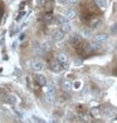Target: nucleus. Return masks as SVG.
<instances>
[{
	"label": "nucleus",
	"instance_id": "3",
	"mask_svg": "<svg viewBox=\"0 0 117 123\" xmlns=\"http://www.w3.org/2000/svg\"><path fill=\"white\" fill-rule=\"evenodd\" d=\"M43 91H44V93H46L47 97H54V94H55V87L52 84V83H47V84L44 86Z\"/></svg>",
	"mask_w": 117,
	"mask_h": 123
},
{
	"label": "nucleus",
	"instance_id": "14",
	"mask_svg": "<svg viewBox=\"0 0 117 123\" xmlns=\"http://www.w3.org/2000/svg\"><path fill=\"white\" fill-rule=\"evenodd\" d=\"M42 49L44 50V52H47V50H51V44H49L48 42H44L42 44Z\"/></svg>",
	"mask_w": 117,
	"mask_h": 123
},
{
	"label": "nucleus",
	"instance_id": "7",
	"mask_svg": "<svg viewBox=\"0 0 117 123\" xmlns=\"http://www.w3.org/2000/svg\"><path fill=\"white\" fill-rule=\"evenodd\" d=\"M69 42H71L72 45H74V47L77 48L78 45H81V44H82V38H81L79 35L74 34V35H72V37L69 38Z\"/></svg>",
	"mask_w": 117,
	"mask_h": 123
},
{
	"label": "nucleus",
	"instance_id": "19",
	"mask_svg": "<svg viewBox=\"0 0 117 123\" xmlns=\"http://www.w3.org/2000/svg\"><path fill=\"white\" fill-rule=\"evenodd\" d=\"M98 21H99V20H98L97 18H94V19L92 20V23H91V26H92V28H93V26H96V25L98 24Z\"/></svg>",
	"mask_w": 117,
	"mask_h": 123
},
{
	"label": "nucleus",
	"instance_id": "10",
	"mask_svg": "<svg viewBox=\"0 0 117 123\" xmlns=\"http://www.w3.org/2000/svg\"><path fill=\"white\" fill-rule=\"evenodd\" d=\"M64 16H65V18L68 19V20H73V19H76V18H77V13L74 12V10L69 9V10H65Z\"/></svg>",
	"mask_w": 117,
	"mask_h": 123
},
{
	"label": "nucleus",
	"instance_id": "20",
	"mask_svg": "<svg viewBox=\"0 0 117 123\" xmlns=\"http://www.w3.org/2000/svg\"><path fill=\"white\" fill-rule=\"evenodd\" d=\"M79 0H67V3L68 4H72V5H74V4H77Z\"/></svg>",
	"mask_w": 117,
	"mask_h": 123
},
{
	"label": "nucleus",
	"instance_id": "18",
	"mask_svg": "<svg viewBox=\"0 0 117 123\" xmlns=\"http://www.w3.org/2000/svg\"><path fill=\"white\" fill-rule=\"evenodd\" d=\"M111 33H112V34H117V23H115L112 26H111Z\"/></svg>",
	"mask_w": 117,
	"mask_h": 123
},
{
	"label": "nucleus",
	"instance_id": "5",
	"mask_svg": "<svg viewBox=\"0 0 117 123\" xmlns=\"http://www.w3.org/2000/svg\"><path fill=\"white\" fill-rule=\"evenodd\" d=\"M34 80H35L37 84H39L40 87H44V86L47 84V78H46V75H44V74H40L39 72L35 74V77H34Z\"/></svg>",
	"mask_w": 117,
	"mask_h": 123
},
{
	"label": "nucleus",
	"instance_id": "21",
	"mask_svg": "<svg viewBox=\"0 0 117 123\" xmlns=\"http://www.w3.org/2000/svg\"><path fill=\"white\" fill-rule=\"evenodd\" d=\"M1 15H3V9L0 8V16H1Z\"/></svg>",
	"mask_w": 117,
	"mask_h": 123
},
{
	"label": "nucleus",
	"instance_id": "17",
	"mask_svg": "<svg viewBox=\"0 0 117 123\" xmlns=\"http://www.w3.org/2000/svg\"><path fill=\"white\" fill-rule=\"evenodd\" d=\"M8 100H9L10 103H13V104H15L16 102H18V99H16L15 96H9V99H8Z\"/></svg>",
	"mask_w": 117,
	"mask_h": 123
},
{
	"label": "nucleus",
	"instance_id": "15",
	"mask_svg": "<svg viewBox=\"0 0 117 123\" xmlns=\"http://www.w3.org/2000/svg\"><path fill=\"white\" fill-rule=\"evenodd\" d=\"M81 87H82V82L81 80H77V82H74L73 83V89H81Z\"/></svg>",
	"mask_w": 117,
	"mask_h": 123
},
{
	"label": "nucleus",
	"instance_id": "2",
	"mask_svg": "<svg viewBox=\"0 0 117 123\" xmlns=\"http://www.w3.org/2000/svg\"><path fill=\"white\" fill-rule=\"evenodd\" d=\"M49 69H51L53 73H60L62 69H63V67H62V64H60L58 60H53V62L49 63Z\"/></svg>",
	"mask_w": 117,
	"mask_h": 123
},
{
	"label": "nucleus",
	"instance_id": "12",
	"mask_svg": "<svg viewBox=\"0 0 117 123\" xmlns=\"http://www.w3.org/2000/svg\"><path fill=\"white\" fill-rule=\"evenodd\" d=\"M53 21H55V23H58V24H63V23H65V21H68V19H67L64 15H57Z\"/></svg>",
	"mask_w": 117,
	"mask_h": 123
},
{
	"label": "nucleus",
	"instance_id": "11",
	"mask_svg": "<svg viewBox=\"0 0 117 123\" xmlns=\"http://www.w3.org/2000/svg\"><path fill=\"white\" fill-rule=\"evenodd\" d=\"M60 30L64 31L65 34H67V33H71V30H72V25L68 23V21H65V23L60 24Z\"/></svg>",
	"mask_w": 117,
	"mask_h": 123
},
{
	"label": "nucleus",
	"instance_id": "9",
	"mask_svg": "<svg viewBox=\"0 0 117 123\" xmlns=\"http://www.w3.org/2000/svg\"><path fill=\"white\" fill-rule=\"evenodd\" d=\"M107 39H108V35L106 34V33H99V34L94 35V40H96L97 43H101V44L107 42Z\"/></svg>",
	"mask_w": 117,
	"mask_h": 123
},
{
	"label": "nucleus",
	"instance_id": "1",
	"mask_svg": "<svg viewBox=\"0 0 117 123\" xmlns=\"http://www.w3.org/2000/svg\"><path fill=\"white\" fill-rule=\"evenodd\" d=\"M57 60L59 62L60 64H62L63 69L68 68V60H69V58H68V55H67V54H64V53H58V54H57Z\"/></svg>",
	"mask_w": 117,
	"mask_h": 123
},
{
	"label": "nucleus",
	"instance_id": "13",
	"mask_svg": "<svg viewBox=\"0 0 117 123\" xmlns=\"http://www.w3.org/2000/svg\"><path fill=\"white\" fill-rule=\"evenodd\" d=\"M94 1H96L97 6L101 9V10H104L106 6H107V3H106V0H94Z\"/></svg>",
	"mask_w": 117,
	"mask_h": 123
},
{
	"label": "nucleus",
	"instance_id": "4",
	"mask_svg": "<svg viewBox=\"0 0 117 123\" xmlns=\"http://www.w3.org/2000/svg\"><path fill=\"white\" fill-rule=\"evenodd\" d=\"M43 68H44V65H43V63H42L40 60H37L35 59V60H32L30 62V69L37 72V73H38V72H42Z\"/></svg>",
	"mask_w": 117,
	"mask_h": 123
},
{
	"label": "nucleus",
	"instance_id": "16",
	"mask_svg": "<svg viewBox=\"0 0 117 123\" xmlns=\"http://www.w3.org/2000/svg\"><path fill=\"white\" fill-rule=\"evenodd\" d=\"M53 20H54V19H53V15H52L51 13L46 15V21H47V23H51V21H53Z\"/></svg>",
	"mask_w": 117,
	"mask_h": 123
},
{
	"label": "nucleus",
	"instance_id": "6",
	"mask_svg": "<svg viewBox=\"0 0 117 123\" xmlns=\"http://www.w3.org/2000/svg\"><path fill=\"white\" fill-rule=\"evenodd\" d=\"M64 37H65V33L64 31H62L60 29H58V30H55L53 34H52V39L54 42H62L63 39H64Z\"/></svg>",
	"mask_w": 117,
	"mask_h": 123
},
{
	"label": "nucleus",
	"instance_id": "8",
	"mask_svg": "<svg viewBox=\"0 0 117 123\" xmlns=\"http://www.w3.org/2000/svg\"><path fill=\"white\" fill-rule=\"evenodd\" d=\"M62 89L64 92H71L72 89H73V83H72L71 80H68V79H64L62 82Z\"/></svg>",
	"mask_w": 117,
	"mask_h": 123
}]
</instances>
